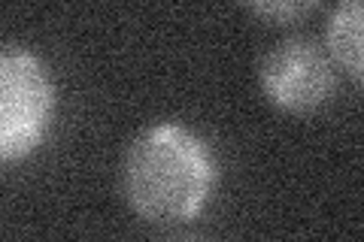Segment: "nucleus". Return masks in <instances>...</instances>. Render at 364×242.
<instances>
[{"mask_svg":"<svg viewBox=\"0 0 364 242\" xmlns=\"http://www.w3.org/2000/svg\"><path fill=\"white\" fill-rule=\"evenodd\" d=\"M219 164L210 143L182 121H155L122 158V194L149 224H188L213 197Z\"/></svg>","mask_w":364,"mask_h":242,"instance_id":"nucleus-1","label":"nucleus"},{"mask_svg":"<svg viewBox=\"0 0 364 242\" xmlns=\"http://www.w3.org/2000/svg\"><path fill=\"white\" fill-rule=\"evenodd\" d=\"M55 119V82L37 55L25 45H6L0 55V160L16 164L43 145Z\"/></svg>","mask_w":364,"mask_h":242,"instance_id":"nucleus-2","label":"nucleus"},{"mask_svg":"<svg viewBox=\"0 0 364 242\" xmlns=\"http://www.w3.org/2000/svg\"><path fill=\"white\" fill-rule=\"evenodd\" d=\"M258 88L270 106L291 115L322 109L337 88V64L316 40L286 37L258 57Z\"/></svg>","mask_w":364,"mask_h":242,"instance_id":"nucleus-3","label":"nucleus"},{"mask_svg":"<svg viewBox=\"0 0 364 242\" xmlns=\"http://www.w3.org/2000/svg\"><path fill=\"white\" fill-rule=\"evenodd\" d=\"M325 49L337 70L364 88V0H340L325 28Z\"/></svg>","mask_w":364,"mask_h":242,"instance_id":"nucleus-4","label":"nucleus"},{"mask_svg":"<svg viewBox=\"0 0 364 242\" xmlns=\"http://www.w3.org/2000/svg\"><path fill=\"white\" fill-rule=\"evenodd\" d=\"M322 0H240V6L249 9L255 18L267 25H291L313 13Z\"/></svg>","mask_w":364,"mask_h":242,"instance_id":"nucleus-5","label":"nucleus"}]
</instances>
